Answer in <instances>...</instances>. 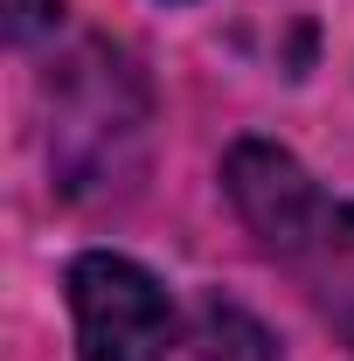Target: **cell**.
<instances>
[{
    "label": "cell",
    "mask_w": 354,
    "mask_h": 361,
    "mask_svg": "<svg viewBox=\"0 0 354 361\" xmlns=\"http://www.w3.org/2000/svg\"><path fill=\"white\" fill-rule=\"evenodd\" d=\"M188 361H278V348H271V334H264L250 313H243V306H229V299H209V306L195 313Z\"/></svg>",
    "instance_id": "5"
},
{
    "label": "cell",
    "mask_w": 354,
    "mask_h": 361,
    "mask_svg": "<svg viewBox=\"0 0 354 361\" xmlns=\"http://www.w3.org/2000/svg\"><path fill=\"white\" fill-rule=\"evenodd\" d=\"M222 188H229L236 216L257 229L278 257H299V243L312 236L319 209H326L319 188L306 180V167L285 146H271V139H236L229 160H222Z\"/></svg>",
    "instance_id": "3"
},
{
    "label": "cell",
    "mask_w": 354,
    "mask_h": 361,
    "mask_svg": "<svg viewBox=\"0 0 354 361\" xmlns=\"http://www.w3.org/2000/svg\"><path fill=\"white\" fill-rule=\"evenodd\" d=\"M139 146H146V90H139L133 63L111 56V49H90L77 63V77L56 97V174L63 195H97V188H118L139 167Z\"/></svg>",
    "instance_id": "1"
},
{
    "label": "cell",
    "mask_w": 354,
    "mask_h": 361,
    "mask_svg": "<svg viewBox=\"0 0 354 361\" xmlns=\"http://www.w3.org/2000/svg\"><path fill=\"white\" fill-rule=\"evenodd\" d=\"M56 7H63V0H7V35H14V42H35L49 21H56Z\"/></svg>",
    "instance_id": "6"
},
{
    "label": "cell",
    "mask_w": 354,
    "mask_h": 361,
    "mask_svg": "<svg viewBox=\"0 0 354 361\" xmlns=\"http://www.w3.org/2000/svg\"><path fill=\"white\" fill-rule=\"evenodd\" d=\"M70 319L84 361H167L174 348L167 285L118 250H90L70 264Z\"/></svg>",
    "instance_id": "2"
},
{
    "label": "cell",
    "mask_w": 354,
    "mask_h": 361,
    "mask_svg": "<svg viewBox=\"0 0 354 361\" xmlns=\"http://www.w3.org/2000/svg\"><path fill=\"white\" fill-rule=\"evenodd\" d=\"M292 264L306 271L319 313L354 341V202H326L319 209V223H312V236L299 243Z\"/></svg>",
    "instance_id": "4"
}]
</instances>
